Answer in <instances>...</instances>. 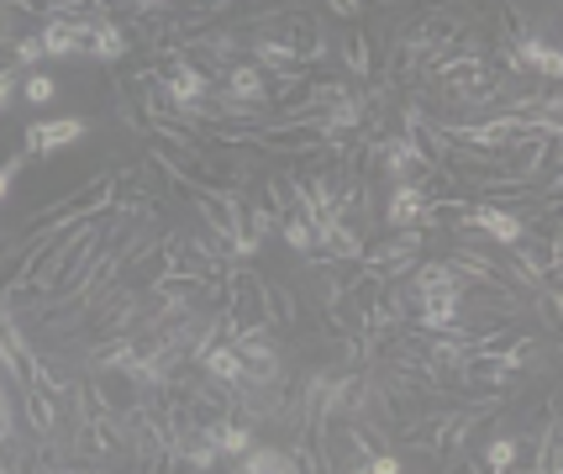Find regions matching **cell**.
<instances>
[{
	"mask_svg": "<svg viewBox=\"0 0 563 474\" xmlns=\"http://www.w3.org/2000/svg\"><path fill=\"white\" fill-rule=\"evenodd\" d=\"M264 306H269V327H300V296L285 279H264Z\"/></svg>",
	"mask_w": 563,
	"mask_h": 474,
	"instance_id": "obj_11",
	"label": "cell"
},
{
	"mask_svg": "<svg viewBox=\"0 0 563 474\" xmlns=\"http://www.w3.org/2000/svg\"><path fill=\"white\" fill-rule=\"evenodd\" d=\"M379 217H385V227H395V232H400V227H432L438 222V200H432V190H427L421 179H400Z\"/></svg>",
	"mask_w": 563,
	"mask_h": 474,
	"instance_id": "obj_3",
	"label": "cell"
},
{
	"mask_svg": "<svg viewBox=\"0 0 563 474\" xmlns=\"http://www.w3.org/2000/svg\"><path fill=\"white\" fill-rule=\"evenodd\" d=\"M85 126H90L85 117H48V122H26L22 153H26V158H48V153L79 143V137H85Z\"/></svg>",
	"mask_w": 563,
	"mask_h": 474,
	"instance_id": "obj_6",
	"label": "cell"
},
{
	"mask_svg": "<svg viewBox=\"0 0 563 474\" xmlns=\"http://www.w3.org/2000/svg\"><path fill=\"white\" fill-rule=\"evenodd\" d=\"M464 232H485L490 243L500 249H511L527 238V217H521V206H500V200H485V206H468L464 217H459Z\"/></svg>",
	"mask_w": 563,
	"mask_h": 474,
	"instance_id": "obj_1",
	"label": "cell"
},
{
	"mask_svg": "<svg viewBox=\"0 0 563 474\" xmlns=\"http://www.w3.org/2000/svg\"><path fill=\"white\" fill-rule=\"evenodd\" d=\"M126 32L122 22H111L106 11H96V16H85V53L96 58V64H122L126 58Z\"/></svg>",
	"mask_w": 563,
	"mask_h": 474,
	"instance_id": "obj_7",
	"label": "cell"
},
{
	"mask_svg": "<svg viewBox=\"0 0 563 474\" xmlns=\"http://www.w3.org/2000/svg\"><path fill=\"white\" fill-rule=\"evenodd\" d=\"M16 438V400L5 390V379H0V443H11Z\"/></svg>",
	"mask_w": 563,
	"mask_h": 474,
	"instance_id": "obj_18",
	"label": "cell"
},
{
	"mask_svg": "<svg viewBox=\"0 0 563 474\" xmlns=\"http://www.w3.org/2000/svg\"><path fill=\"white\" fill-rule=\"evenodd\" d=\"M53 96H58V79H53L48 69H32V75H22V100H26V106H53Z\"/></svg>",
	"mask_w": 563,
	"mask_h": 474,
	"instance_id": "obj_15",
	"label": "cell"
},
{
	"mask_svg": "<svg viewBox=\"0 0 563 474\" xmlns=\"http://www.w3.org/2000/svg\"><path fill=\"white\" fill-rule=\"evenodd\" d=\"M421 249H427V232L421 227H400L390 243H379V249H364V269H374V275H385V279H395V275H411V264L421 258Z\"/></svg>",
	"mask_w": 563,
	"mask_h": 474,
	"instance_id": "obj_2",
	"label": "cell"
},
{
	"mask_svg": "<svg viewBox=\"0 0 563 474\" xmlns=\"http://www.w3.org/2000/svg\"><path fill=\"white\" fill-rule=\"evenodd\" d=\"M559 459H563V449H559V417H553V422L542 427V443H538V459H532V470H538V474H559V470H563Z\"/></svg>",
	"mask_w": 563,
	"mask_h": 474,
	"instance_id": "obj_14",
	"label": "cell"
},
{
	"mask_svg": "<svg viewBox=\"0 0 563 474\" xmlns=\"http://www.w3.org/2000/svg\"><path fill=\"white\" fill-rule=\"evenodd\" d=\"M200 370H206V379H217V385H247L243 353L232 349V343H206L200 349Z\"/></svg>",
	"mask_w": 563,
	"mask_h": 474,
	"instance_id": "obj_9",
	"label": "cell"
},
{
	"mask_svg": "<svg viewBox=\"0 0 563 474\" xmlns=\"http://www.w3.org/2000/svg\"><path fill=\"white\" fill-rule=\"evenodd\" d=\"M232 470H243V474H295V470H300V459H295L290 449L247 443V449L238 453V464H232Z\"/></svg>",
	"mask_w": 563,
	"mask_h": 474,
	"instance_id": "obj_10",
	"label": "cell"
},
{
	"mask_svg": "<svg viewBox=\"0 0 563 474\" xmlns=\"http://www.w3.org/2000/svg\"><path fill=\"white\" fill-rule=\"evenodd\" d=\"M343 64L353 79H374V43H368L364 32H353L343 43Z\"/></svg>",
	"mask_w": 563,
	"mask_h": 474,
	"instance_id": "obj_12",
	"label": "cell"
},
{
	"mask_svg": "<svg viewBox=\"0 0 563 474\" xmlns=\"http://www.w3.org/2000/svg\"><path fill=\"white\" fill-rule=\"evenodd\" d=\"M506 37H511V48H516V58H521V69H527V75L553 79V85H559L563 53H559V43H553L542 26H511Z\"/></svg>",
	"mask_w": 563,
	"mask_h": 474,
	"instance_id": "obj_5",
	"label": "cell"
},
{
	"mask_svg": "<svg viewBox=\"0 0 563 474\" xmlns=\"http://www.w3.org/2000/svg\"><path fill=\"white\" fill-rule=\"evenodd\" d=\"M16 100H22V75H16V69H0V117H5Z\"/></svg>",
	"mask_w": 563,
	"mask_h": 474,
	"instance_id": "obj_19",
	"label": "cell"
},
{
	"mask_svg": "<svg viewBox=\"0 0 563 474\" xmlns=\"http://www.w3.org/2000/svg\"><path fill=\"white\" fill-rule=\"evenodd\" d=\"M217 90L227 100H243V106H269V75L258 64H227Z\"/></svg>",
	"mask_w": 563,
	"mask_h": 474,
	"instance_id": "obj_8",
	"label": "cell"
},
{
	"mask_svg": "<svg viewBox=\"0 0 563 474\" xmlns=\"http://www.w3.org/2000/svg\"><path fill=\"white\" fill-rule=\"evenodd\" d=\"M269 37H279V43L300 58V69H306V64H327V58H332V43H327L321 22H317V16H306V11H300V16H279V22L269 26Z\"/></svg>",
	"mask_w": 563,
	"mask_h": 474,
	"instance_id": "obj_4",
	"label": "cell"
},
{
	"mask_svg": "<svg viewBox=\"0 0 563 474\" xmlns=\"http://www.w3.org/2000/svg\"><path fill=\"white\" fill-rule=\"evenodd\" d=\"M11 58H16V64H37V58H43V32H22V37L11 43Z\"/></svg>",
	"mask_w": 563,
	"mask_h": 474,
	"instance_id": "obj_17",
	"label": "cell"
},
{
	"mask_svg": "<svg viewBox=\"0 0 563 474\" xmlns=\"http://www.w3.org/2000/svg\"><path fill=\"white\" fill-rule=\"evenodd\" d=\"M327 11H332V16H358L364 0H327Z\"/></svg>",
	"mask_w": 563,
	"mask_h": 474,
	"instance_id": "obj_21",
	"label": "cell"
},
{
	"mask_svg": "<svg viewBox=\"0 0 563 474\" xmlns=\"http://www.w3.org/2000/svg\"><path fill=\"white\" fill-rule=\"evenodd\" d=\"M26 164V153H11L5 164H0V206H5V196H11V179H16V169Z\"/></svg>",
	"mask_w": 563,
	"mask_h": 474,
	"instance_id": "obj_20",
	"label": "cell"
},
{
	"mask_svg": "<svg viewBox=\"0 0 563 474\" xmlns=\"http://www.w3.org/2000/svg\"><path fill=\"white\" fill-rule=\"evenodd\" d=\"M516 459H521V443H516V438H495L490 449H485V464H479V470L506 474V470H516Z\"/></svg>",
	"mask_w": 563,
	"mask_h": 474,
	"instance_id": "obj_16",
	"label": "cell"
},
{
	"mask_svg": "<svg viewBox=\"0 0 563 474\" xmlns=\"http://www.w3.org/2000/svg\"><path fill=\"white\" fill-rule=\"evenodd\" d=\"M279 238H285L300 258L317 253V227H311V217H285V222H279Z\"/></svg>",
	"mask_w": 563,
	"mask_h": 474,
	"instance_id": "obj_13",
	"label": "cell"
}]
</instances>
